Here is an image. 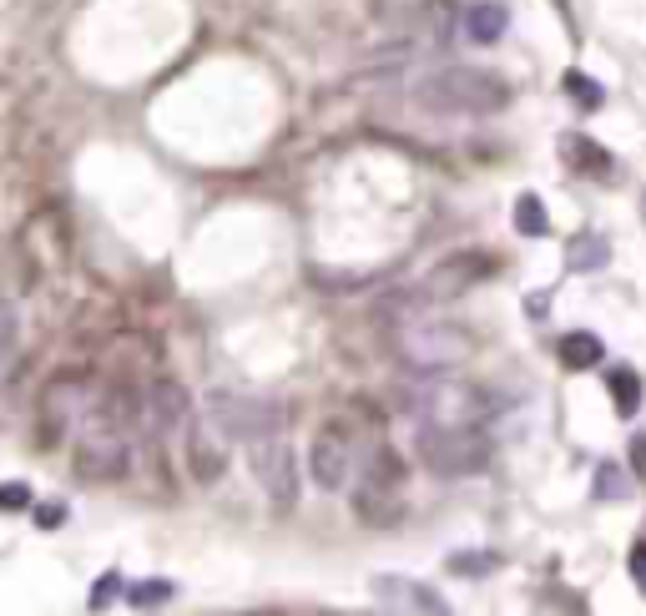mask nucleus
I'll return each mask as SVG.
<instances>
[{
    "label": "nucleus",
    "mask_w": 646,
    "mask_h": 616,
    "mask_svg": "<svg viewBox=\"0 0 646 616\" xmlns=\"http://www.w3.org/2000/svg\"><path fill=\"white\" fill-rule=\"evenodd\" d=\"M561 158H566V167H571V172H580V177H596V183L616 172L611 152H607L601 142H591L586 131H566V137H561Z\"/></svg>",
    "instance_id": "ddd939ff"
},
{
    "label": "nucleus",
    "mask_w": 646,
    "mask_h": 616,
    "mask_svg": "<svg viewBox=\"0 0 646 616\" xmlns=\"http://www.w3.org/2000/svg\"><path fill=\"white\" fill-rule=\"evenodd\" d=\"M515 228L526 237H545L551 233V218H545V202L536 193H520L515 197Z\"/></svg>",
    "instance_id": "6ab92c4d"
},
{
    "label": "nucleus",
    "mask_w": 646,
    "mask_h": 616,
    "mask_svg": "<svg viewBox=\"0 0 646 616\" xmlns=\"http://www.w3.org/2000/svg\"><path fill=\"white\" fill-rule=\"evenodd\" d=\"M607 359V349H601V339L596 334H586V328H576V334H566L561 339V369H571V374H580V369H596Z\"/></svg>",
    "instance_id": "dca6fc26"
},
{
    "label": "nucleus",
    "mask_w": 646,
    "mask_h": 616,
    "mask_svg": "<svg viewBox=\"0 0 646 616\" xmlns=\"http://www.w3.org/2000/svg\"><path fill=\"white\" fill-rule=\"evenodd\" d=\"M192 420V399H187V390L177 380H157L152 390H146V415H142V430L152 434V440H172V434L183 430V425Z\"/></svg>",
    "instance_id": "f8f14e48"
},
{
    "label": "nucleus",
    "mask_w": 646,
    "mask_h": 616,
    "mask_svg": "<svg viewBox=\"0 0 646 616\" xmlns=\"http://www.w3.org/2000/svg\"><path fill=\"white\" fill-rule=\"evenodd\" d=\"M495 566H501V561H495V556H480V551H460V556H455V561H449V571H455V577H480V571H495Z\"/></svg>",
    "instance_id": "5701e85b"
},
{
    "label": "nucleus",
    "mask_w": 646,
    "mask_h": 616,
    "mask_svg": "<svg viewBox=\"0 0 646 616\" xmlns=\"http://www.w3.org/2000/svg\"><path fill=\"white\" fill-rule=\"evenodd\" d=\"M596 500H632V486H626V470L621 465H596Z\"/></svg>",
    "instance_id": "412c9836"
},
{
    "label": "nucleus",
    "mask_w": 646,
    "mask_h": 616,
    "mask_svg": "<svg viewBox=\"0 0 646 616\" xmlns=\"http://www.w3.org/2000/svg\"><path fill=\"white\" fill-rule=\"evenodd\" d=\"M36 525H40V531H56V525H67V505H36Z\"/></svg>",
    "instance_id": "cd10ccee"
},
{
    "label": "nucleus",
    "mask_w": 646,
    "mask_h": 616,
    "mask_svg": "<svg viewBox=\"0 0 646 616\" xmlns=\"http://www.w3.org/2000/svg\"><path fill=\"white\" fill-rule=\"evenodd\" d=\"M92 405H96V390L86 374H61V380H51V390L40 394V430H46V440L71 434L92 415Z\"/></svg>",
    "instance_id": "0eeeda50"
},
{
    "label": "nucleus",
    "mask_w": 646,
    "mask_h": 616,
    "mask_svg": "<svg viewBox=\"0 0 646 616\" xmlns=\"http://www.w3.org/2000/svg\"><path fill=\"white\" fill-rule=\"evenodd\" d=\"M632 581L646 591V531L636 536V546H632Z\"/></svg>",
    "instance_id": "bb28decb"
},
{
    "label": "nucleus",
    "mask_w": 646,
    "mask_h": 616,
    "mask_svg": "<svg viewBox=\"0 0 646 616\" xmlns=\"http://www.w3.org/2000/svg\"><path fill=\"white\" fill-rule=\"evenodd\" d=\"M117 591H121V571H106V577L92 586V612H106V606L117 602Z\"/></svg>",
    "instance_id": "393cba45"
},
{
    "label": "nucleus",
    "mask_w": 646,
    "mask_h": 616,
    "mask_svg": "<svg viewBox=\"0 0 646 616\" xmlns=\"http://www.w3.org/2000/svg\"><path fill=\"white\" fill-rule=\"evenodd\" d=\"M127 602H132L137 612H152V606L172 602V581H162V577H152V581H137V586L127 591Z\"/></svg>",
    "instance_id": "4be33fe9"
},
{
    "label": "nucleus",
    "mask_w": 646,
    "mask_h": 616,
    "mask_svg": "<svg viewBox=\"0 0 646 616\" xmlns=\"http://www.w3.org/2000/svg\"><path fill=\"white\" fill-rule=\"evenodd\" d=\"M15 359V309L0 299V369Z\"/></svg>",
    "instance_id": "b1692460"
},
{
    "label": "nucleus",
    "mask_w": 646,
    "mask_h": 616,
    "mask_svg": "<svg viewBox=\"0 0 646 616\" xmlns=\"http://www.w3.org/2000/svg\"><path fill=\"white\" fill-rule=\"evenodd\" d=\"M420 460L435 480H465L490 465V434L480 425H420Z\"/></svg>",
    "instance_id": "7ed1b4c3"
},
{
    "label": "nucleus",
    "mask_w": 646,
    "mask_h": 616,
    "mask_svg": "<svg viewBox=\"0 0 646 616\" xmlns=\"http://www.w3.org/2000/svg\"><path fill=\"white\" fill-rule=\"evenodd\" d=\"M308 470H314V486L324 490H343L349 475H354V434L349 425L333 420L314 434V450H308Z\"/></svg>",
    "instance_id": "9d476101"
},
{
    "label": "nucleus",
    "mask_w": 646,
    "mask_h": 616,
    "mask_svg": "<svg viewBox=\"0 0 646 616\" xmlns=\"http://www.w3.org/2000/svg\"><path fill=\"white\" fill-rule=\"evenodd\" d=\"M26 505H31L26 480H5V486H0V511H26Z\"/></svg>",
    "instance_id": "a878e982"
},
{
    "label": "nucleus",
    "mask_w": 646,
    "mask_h": 616,
    "mask_svg": "<svg viewBox=\"0 0 646 616\" xmlns=\"http://www.w3.org/2000/svg\"><path fill=\"white\" fill-rule=\"evenodd\" d=\"M632 465H636V475L646 480V434H636L632 440Z\"/></svg>",
    "instance_id": "c85d7f7f"
},
{
    "label": "nucleus",
    "mask_w": 646,
    "mask_h": 616,
    "mask_svg": "<svg viewBox=\"0 0 646 616\" xmlns=\"http://www.w3.org/2000/svg\"><path fill=\"white\" fill-rule=\"evenodd\" d=\"M420 102L430 112H449V117H495V112L510 106V86H505L501 71L445 66V71L420 81Z\"/></svg>",
    "instance_id": "f257e3e1"
},
{
    "label": "nucleus",
    "mask_w": 646,
    "mask_h": 616,
    "mask_svg": "<svg viewBox=\"0 0 646 616\" xmlns=\"http://www.w3.org/2000/svg\"><path fill=\"white\" fill-rule=\"evenodd\" d=\"M208 415L218 420V430L227 440H258L268 430H283V409L268 399H238V394H212Z\"/></svg>",
    "instance_id": "1a4fd4ad"
},
{
    "label": "nucleus",
    "mask_w": 646,
    "mask_h": 616,
    "mask_svg": "<svg viewBox=\"0 0 646 616\" xmlns=\"http://www.w3.org/2000/svg\"><path fill=\"white\" fill-rule=\"evenodd\" d=\"M611 248H607V237H596V233H580L576 243L566 248V268L571 274H591V268H607Z\"/></svg>",
    "instance_id": "f3484780"
},
{
    "label": "nucleus",
    "mask_w": 646,
    "mask_h": 616,
    "mask_svg": "<svg viewBox=\"0 0 646 616\" xmlns=\"http://www.w3.org/2000/svg\"><path fill=\"white\" fill-rule=\"evenodd\" d=\"M354 511L369 525H395L404 515V460L389 445H379V440L364 455V480L354 490Z\"/></svg>",
    "instance_id": "39448f33"
},
{
    "label": "nucleus",
    "mask_w": 646,
    "mask_h": 616,
    "mask_svg": "<svg viewBox=\"0 0 646 616\" xmlns=\"http://www.w3.org/2000/svg\"><path fill=\"white\" fill-rule=\"evenodd\" d=\"M607 390H611V405H616L621 420H632L636 409H642V374L626 364H611L607 369Z\"/></svg>",
    "instance_id": "2eb2a0df"
},
{
    "label": "nucleus",
    "mask_w": 646,
    "mask_h": 616,
    "mask_svg": "<svg viewBox=\"0 0 646 616\" xmlns=\"http://www.w3.org/2000/svg\"><path fill=\"white\" fill-rule=\"evenodd\" d=\"M374 586H384V591H399V596H409V606L420 616H449L445 606H439V596L430 586H420V581H389V577H379Z\"/></svg>",
    "instance_id": "a211bd4d"
},
{
    "label": "nucleus",
    "mask_w": 646,
    "mask_h": 616,
    "mask_svg": "<svg viewBox=\"0 0 646 616\" xmlns=\"http://www.w3.org/2000/svg\"><path fill=\"white\" fill-rule=\"evenodd\" d=\"M248 460L263 496L273 500L278 511H293L298 505V460H293V445L283 440V430H268L258 440H248Z\"/></svg>",
    "instance_id": "423d86ee"
},
{
    "label": "nucleus",
    "mask_w": 646,
    "mask_h": 616,
    "mask_svg": "<svg viewBox=\"0 0 646 616\" xmlns=\"http://www.w3.org/2000/svg\"><path fill=\"white\" fill-rule=\"evenodd\" d=\"M187 470L198 486H212V480H223L227 470V434L218 430L208 409H202V420H187Z\"/></svg>",
    "instance_id": "9b49d317"
},
{
    "label": "nucleus",
    "mask_w": 646,
    "mask_h": 616,
    "mask_svg": "<svg viewBox=\"0 0 646 616\" xmlns=\"http://www.w3.org/2000/svg\"><path fill=\"white\" fill-rule=\"evenodd\" d=\"M77 475L86 486H111L121 475L132 470V430L111 425L106 415H86L81 420V434H77V455H71Z\"/></svg>",
    "instance_id": "20e7f679"
},
{
    "label": "nucleus",
    "mask_w": 646,
    "mask_h": 616,
    "mask_svg": "<svg viewBox=\"0 0 646 616\" xmlns=\"http://www.w3.org/2000/svg\"><path fill=\"white\" fill-rule=\"evenodd\" d=\"M399 303H404V314H409V318H399V355H404V364H414L420 374H439L445 364H460V359H470L475 339H470L460 324L414 318L424 309L420 293H414V299H399Z\"/></svg>",
    "instance_id": "f03ea898"
},
{
    "label": "nucleus",
    "mask_w": 646,
    "mask_h": 616,
    "mask_svg": "<svg viewBox=\"0 0 646 616\" xmlns=\"http://www.w3.org/2000/svg\"><path fill=\"white\" fill-rule=\"evenodd\" d=\"M561 92H566L571 102L580 106V112H596V106L607 102V92H601V86H596L586 71H566V77H561Z\"/></svg>",
    "instance_id": "aec40b11"
},
{
    "label": "nucleus",
    "mask_w": 646,
    "mask_h": 616,
    "mask_svg": "<svg viewBox=\"0 0 646 616\" xmlns=\"http://www.w3.org/2000/svg\"><path fill=\"white\" fill-rule=\"evenodd\" d=\"M505 26H510V11H505L501 0H480V5H470V15H465V36L475 40V46L501 40Z\"/></svg>",
    "instance_id": "4468645a"
},
{
    "label": "nucleus",
    "mask_w": 646,
    "mask_h": 616,
    "mask_svg": "<svg viewBox=\"0 0 646 616\" xmlns=\"http://www.w3.org/2000/svg\"><path fill=\"white\" fill-rule=\"evenodd\" d=\"M501 263L490 258V253H480V248H465V253H449L445 263H435L430 268V278L420 283V299L424 303H445V299H460V293H470V289H480L490 274H495Z\"/></svg>",
    "instance_id": "6e6552de"
}]
</instances>
